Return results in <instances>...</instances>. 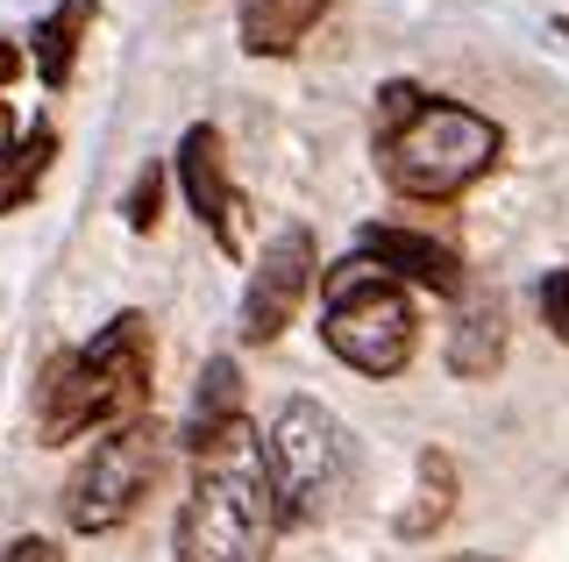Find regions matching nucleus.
I'll return each instance as SVG.
<instances>
[{
    "instance_id": "2",
    "label": "nucleus",
    "mask_w": 569,
    "mask_h": 562,
    "mask_svg": "<svg viewBox=\"0 0 569 562\" xmlns=\"http://www.w3.org/2000/svg\"><path fill=\"white\" fill-rule=\"evenodd\" d=\"M271 478H263L257 420H228L192 442V491L178 505L171 562H271Z\"/></svg>"
},
{
    "instance_id": "17",
    "label": "nucleus",
    "mask_w": 569,
    "mask_h": 562,
    "mask_svg": "<svg viewBox=\"0 0 569 562\" xmlns=\"http://www.w3.org/2000/svg\"><path fill=\"white\" fill-rule=\"evenodd\" d=\"M541 313H548V328L569 342V271H548L541 278Z\"/></svg>"
},
{
    "instance_id": "12",
    "label": "nucleus",
    "mask_w": 569,
    "mask_h": 562,
    "mask_svg": "<svg viewBox=\"0 0 569 562\" xmlns=\"http://www.w3.org/2000/svg\"><path fill=\"white\" fill-rule=\"evenodd\" d=\"M328 0H242V50L249 58H292L320 29Z\"/></svg>"
},
{
    "instance_id": "15",
    "label": "nucleus",
    "mask_w": 569,
    "mask_h": 562,
    "mask_svg": "<svg viewBox=\"0 0 569 562\" xmlns=\"http://www.w3.org/2000/svg\"><path fill=\"white\" fill-rule=\"evenodd\" d=\"M228 420H242V371H236V357H213L207 371H200V392H192L186 442H200V434L228 428Z\"/></svg>"
},
{
    "instance_id": "13",
    "label": "nucleus",
    "mask_w": 569,
    "mask_h": 562,
    "mask_svg": "<svg viewBox=\"0 0 569 562\" xmlns=\"http://www.w3.org/2000/svg\"><path fill=\"white\" fill-rule=\"evenodd\" d=\"M50 164H58V129L36 121V129H22L8 150H0V214H22L36 200V185L50 179Z\"/></svg>"
},
{
    "instance_id": "9",
    "label": "nucleus",
    "mask_w": 569,
    "mask_h": 562,
    "mask_svg": "<svg viewBox=\"0 0 569 562\" xmlns=\"http://www.w3.org/2000/svg\"><path fill=\"white\" fill-rule=\"evenodd\" d=\"M356 257L391 271L399 285L435 292V300H456L462 292V257L449 250V242L420 235V228H363V235H356Z\"/></svg>"
},
{
    "instance_id": "3",
    "label": "nucleus",
    "mask_w": 569,
    "mask_h": 562,
    "mask_svg": "<svg viewBox=\"0 0 569 562\" xmlns=\"http://www.w3.org/2000/svg\"><path fill=\"white\" fill-rule=\"evenodd\" d=\"M142 413H150V321L142 313H114L93 342L58 349L36 378V442L50 449Z\"/></svg>"
},
{
    "instance_id": "20",
    "label": "nucleus",
    "mask_w": 569,
    "mask_h": 562,
    "mask_svg": "<svg viewBox=\"0 0 569 562\" xmlns=\"http://www.w3.org/2000/svg\"><path fill=\"white\" fill-rule=\"evenodd\" d=\"M556 37H569V14H556Z\"/></svg>"
},
{
    "instance_id": "10",
    "label": "nucleus",
    "mask_w": 569,
    "mask_h": 562,
    "mask_svg": "<svg viewBox=\"0 0 569 562\" xmlns=\"http://www.w3.org/2000/svg\"><path fill=\"white\" fill-rule=\"evenodd\" d=\"M441 357H449L456 378H491L498 363H506V300H498L491 285L462 292L456 321H449V342H441Z\"/></svg>"
},
{
    "instance_id": "19",
    "label": "nucleus",
    "mask_w": 569,
    "mask_h": 562,
    "mask_svg": "<svg viewBox=\"0 0 569 562\" xmlns=\"http://www.w3.org/2000/svg\"><path fill=\"white\" fill-rule=\"evenodd\" d=\"M0 562H64V555L50 549L43 534H22V541H8V555H0Z\"/></svg>"
},
{
    "instance_id": "6",
    "label": "nucleus",
    "mask_w": 569,
    "mask_h": 562,
    "mask_svg": "<svg viewBox=\"0 0 569 562\" xmlns=\"http://www.w3.org/2000/svg\"><path fill=\"white\" fill-rule=\"evenodd\" d=\"M157 420H121V428H107L93 455H86L79 470H71L64 484V520L79 526V534H114L121 520H136V505L150 499V478H157Z\"/></svg>"
},
{
    "instance_id": "1",
    "label": "nucleus",
    "mask_w": 569,
    "mask_h": 562,
    "mask_svg": "<svg viewBox=\"0 0 569 562\" xmlns=\"http://www.w3.org/2000/svg\"><path fill=\"white\" fill-rule=\"evenodd\" d=\"M370 143H378L385 185L399 200H456L470 192L485 171L506 157V129L491 114L462 108V100H441L413 79H385L378 108H370Z\"/></svg>"
},
{
    "instance_id": "5",
    "label": "nucleus",
    "mask_w": 569,
    "mask_h": 562,
    "mask_svg": "<svg viewBox=\"0 0 569 562\" xmlns=\"http://www.w3.org/2000/svg\"><path fill=\"white\" fill-rule=\"evenodd\" d=\"M349 434L320 399H284L263 434V478H271V513L278 526H320L335 520L349 491Z\"/></svg>"
},
{
    "instance_id": "7",
    "label": "nucleus",
    "mask_w": 569,
    "mask_h": 562,
    "mask_svg": "<svg viewBox=\"0 0 569 562\" xmlns=\"http://www.w3.org/2000/svg\"><path fill=\"white\" fill-rule=\"evenodd\" d=\"M320 278V257H313V235L299 221H284L271 242H263L257 271H249V292H242V342H278L284 328L299 321Z\"/></svg>"
},
{
    "instance_id": "21",
    "label": "nucleus",
    "mask_w": 569,
    "mask_h": 562,
    "mask_svg": "<svg viewBox=\"0 0 569 562\" xmlns=\"http://www.w3.org/2000/svg\"><path fill=\"white\" fill-rule=\"evenodd\" d=\"M456 562H498V555H456Z\"/></svg>"
},
{
    "instance_id": "4",
    "label": "nucleus",
    "mask_w": 569,
    "mask_h": 562,
    "mask_svg": "<svg viewBox=\"0 0 569 562\" xmlns=\"http://www.w3.org/2000/svg\"><path fill=\"white\" fill-rule=\"evenodd\" d=\"M320 335L328 349L363 378H399L420 349V313H413V292L399 285L391 271L363 257H342L328 263L320 278Z\"/></svg>"
},
{
    "instance_id": "14",
    "label": "nucleus",
    "mask_w": 569,
    "mask_h": 562,
    "mask_svg": "<svg viewBox=\"0 0 569 562\" xmlns=\"http://www.w3.org/2000/svg\"><path fill=\"white\" fill-rule=\"evenodd\" d=\"M449 513H456V455L449 449H420V478H413V505L399 513V541L441 534Z\"/></svg>"
},
{
    "instance_id": "11",
    "label": "nucleus",
    "mask_w": 569,
    "mask_h": 562,
    "mask_svg": "<svg viewBox=\"0 0 569 562\" xmlns=\"http://www.w3.org/2000/svg\"><path fill=\"white\" fill-rule=\"evenodd\" d=\"M93 22H100V0H58V8L36 22V79L50 86V93H64L71 72H79V50L86 37H93Z\"/></svg>"
},
{
    "instance_id": "16",
    "label": "nucleus",
    "mask_w": 569,
    "mask_h": 562,
    "mask_svg": "<svg viewBox=\"0 0 569 562\" xmlns=\"http://www.w3.org/2000/svg\"><path fill=\"white\" fill-rule=\"evenodd\" d=\"M157 185H164V171L142 164L136 185H129V228H157Z\"/></svg>"
},
{
    "instance_id": "8",
    "label": "nucleus",
    "mask_w": 569,
    "mask_h": 562,
    "mask_svg": "<svg viewBox=\"0 0 569 562\" xmlns=\"http://www.w3.org/2000/svg\"><path fill=\"white\" fill-rule=\"evenodd\" d=\"M178 185H186V207L200 214V228L213 235V250L242 257L249 250V200H242V185L228 179L221 129H207V121L186 129V143H178Z\"/></svg>"
},
{
    "instance_id": "18",
    "label": "nucleus",
    "mask_w": 569,
    "mask_h": 562,
    "mask_svg": "<svg viewBox=\"0 0 569 562\" xmlns=\"http://www.w3.org/2000/svg\"><path fill=\"white\" fill-rule=\"evenodd\" d=\"M14 79H22V50L0 37V150L14 143V114H8V86H14Z\"/></svg>"
}]
</instances>
